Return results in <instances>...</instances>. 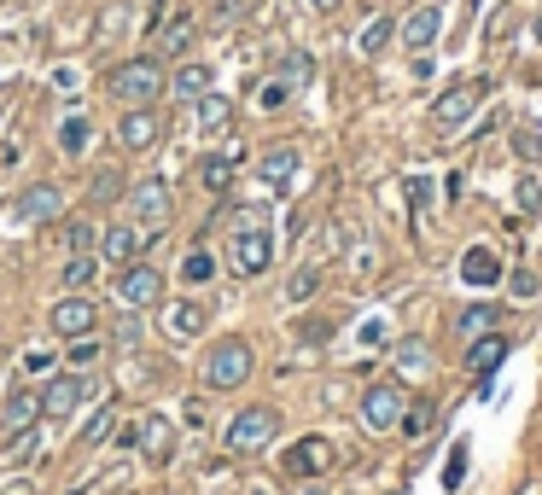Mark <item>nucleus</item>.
<instances>
[{"label":"nucleus","mask_w":542,"mask_h":495,"mask_svg":"<svg viewBox=\"0 0 542 495\" xmlns=\"http://www.w3.org/2000/svg\"><path fill=\"white\" fill-rule=\"evenodd\" d=\"M274 263V233H269V204H245L234 210V239H228V268L234 274H269Z\"/></svg>","instance_id":"nucleus-1"},{"label":"nucleus","mask_w":542,"mask_h":495,"mask_svg":"<svg viewBox=\"0 0 542 495\" xmlns=\"http://www.w3.org/2000/svg\"><path fill=\"white\" fill-rule=\"evenodd\" d=\"M105 88L111 99H123V105H158V99L170 94V76L158 59H123V65L105 76Z\"/></svg>","instance_id":"nucleus-2"},{"label":"nucleus","mask_w":542,"mask_h":495,"mask_svg":"<svg viewBox=\"0 0 542 495\" xmlns=\"http://www.w3.org/2000/svg\"><path fill=\"white\" fill-rule=\"evenodd\" d=\"M251 344L245 338H222V344H210V356H204V391H239L245 379H251Z\"/></svg>","instance_id":"nucleus-3"},{"label":"nucleus","mask_w":542,"mask_h":495,"mask_svg":"<svg viewBox=\"0 0 542 495\" xmlns=\"http://www.w3.org/2000/svg\"><path fill=\"white\" fill-rule=\"evenodd\" d=\"M274 431H280V414L274 408H239L234 420H228V431H222V443H228V455H257V449H269Z\"/></svg>","instance_id":"nucleus-4"},{"label":"nucleus","mask_w":542,"mask_h":495,"mask_svg":"<svg viewBox=\"0 0 542 495\" xmlns=\"http://www.w3.org/2000/svg\"><path fill=\"white\" fill-rule=\"evenodd\" d=\"M0 216H12V222H24V228H47V222L65 216V187H59V181H35V187H24V193L12 198V210H0Z\"/></svg>","instance_id":"nucleus-5"},{"label":"nucleus","mask_w":542,"mask_h":495,"mask_svg":"<svg viewBox=\"0 0 542 495\" xmlns=\"http://www.w3.org/2000/svg\"><path fill=\"white\" fill-rule=\"evenodd\" d=\"M484 94H490V82H484V76H467V82H455L449 94H438V105H432V123H438L443 134L467 129V123H473V111L484 105Z\"/></svg>","instance_id":"nucleus-6"},{"label":"nucleus","mask_w":542,"mask_h":495,"mask_svg":"<svg viewBox=\"0 0 542 495\" xmlns=\"http://www.w3.org/2000/svg\"><path fill=\"white\" fill-rule=\"evenodd\" d=\"M408 396L397 379H379V385H368V396H362V426L368 431H397V420H403Z\"/></svg>","instance_id":"nucleus-7"},{"label":"nucleus","mask_w":542,"mask_h":495,"mask_svg":"<svg viewBox=\"0 0 542 495\" xmlns=\"http://www.w3.org/2000/svg\"><path fill=\"white\" fill-rule=\"evenodd\" d=\"M117 303H123V309H152V303H164V274L152 263H129L117 274Z\"/></svg>","instance_id":"nucleus-8"},{"label":"nucleus","mask_w":542,"mask_h":495,"mask_svg":"<svg viewBox=\"0 0 542 495\" xmlns=\"http://www.w3.org/2000/svg\"><path fill=\"white\" fill-rule=\"evenodd\" d=\"M88 391H94L88 373H53V379L41 385V414H47V420H65V414L82 408V396Z\"/></svg>","instance_id":"nucleus-9"},{"label":"nucleus","mask_w":542,"mask_h":495,"mask_svg":"<svg viewBox=\"0 0 542 495\" xmlns=\"http://www.w3.org/2000/svg\"><path fill=\"white\" fill-rule=\"evenodd\" d=\"M129 210H135V228L140 233H158L164 222H170V187L152 175V181H140V187H129Z\"/></svg>","instance_id":"nucleus-10"},{"label":"nucleus","mask_w":542,"mask_h":495,"mask_svg":"<svg viewBox=\"0 0 542 495\" xmlns=\"http://www.w3.org/2000/svg\"><path fill=\"white\" fill-rule=\"evenodd\" d=\"M158 140H164V117H158L152 105H129L123 123H117V146H123V152H152Z\"/></svg>","instance_id":"nucleus-11"},{"label":"nucleus","mask_w":542,"mask_h":495,"mask_svg":"<svg viewBox=\"0 0 542 495\" xmlns=\"http://www.w3.org/2000/svg\"><path fill=\"white\" fill-rule=\"evenodd\" d=\"M41 426V391H6V402H0V431H6V443L12 437H24V431Z\"/></svg>","instance_id":"nucleus-12"},{"label":"nucleus","mask_w":542,"mask_h":495,"mask_svg":"<svg viewBox=\"0 0 542 495\" xmlns=\"http://www.w3.org/2000/svg\"><path fill=\"white\" fill-rule=\"evenodd\" d=\"M53 332H59V338H88V332H100V303H88V297H59V303H53Z\"/></svg>","instance_id":"nucleus-13"},{"label":"nucleus","mask_w":542,"mask_h":495,"mask_svg":"<svg viewBox=\"0 0 542 495\" xmlns=\"http://www.w3.org/2000/svg\"><path fill=\"white\" fill-rule=\"evenodd\" d=\"M333 461H339V455H333L327 437H304V443L286 449V472H292V478H321V472H333Z\"/></svg>","instance_id":"nucleus-14"},{"label":"nucleus","mask_w":542,"mask_h":495,"mask_svg":"<svg viewBox=\"0 0 542 495\" xmlns=\"http://www.w3.org/2000/svg\"><path fill=\"white\" fill-rule=\"evenodd\" d=\"M438 30H443V6H432V0H426V6H414L403 24H397L403 47H414V53H426V47L438 41Z\"/></svg>","instance_id":"nucleus-15"},{"label":"nucleus","mask_w":542,"mask_h":495,"mask_svg":"<svg viewBox=\"0 0 542 495\" xmlns=\"http://www.w3.org/2000/svg\"><path fill=\"white\" fill-rule=\"evenodd\" d=\"M140 239H146V233H140L135 222H117V228H105V233H100V263H117V268L140 263Z\"/></svg>","instance_id":"nucleus-16"},{"label":"nucleus","mask_w":542,"mask_h":495,"mask_svg":"<svg viewBox=\"0 0 542 495\" xmlns=\"http://www.w3.org/2000/svg\"><path fill=\"white\" fill-rule=\"evenodd\" d=\"M496 327H502V321H496V303H467V309L455 315L449 338H461V344H478V338H490Z\"/></svg>","instance_id":"nucleus-17"},{"label":"nucleus","mask_w":542,"mask_h":495,"mask_svg":"<svg viewBox=\"0 0 542 495\" xmlns=\"http://www.w3.org/2000/svg\"><path fill=\"white\" fill-rule=\"evenodd\" d=\"M135 449L146 455V461H170V455H175V426L164 420V414H146V420H140V443H135Z\"/></svg>","instance_id":"nucleus-18"},{"label":"nucleus","mask_w":542,"mask_h":495,"mask_svg":"<svg viewBox=\"0 0 542 495\" xmlns=\"http://www.w3.org/2000/svg\"><path fill=\"white\" fill-rule=\"evenodd\" d=\"M257 175H263V187H292V175H298V146H269L263 158H257Z\"/></svg>","instance_id":"nucleus-19"},{"label":"nucleus","mask_w":542,"mask_h":495,"mask_svg":"<svg viewBox=\"0 0 542 495\" xmlns=\"http://www.w3.org/2000/svg\"><path fill=\"white\" fill-rule=\"evenodd\" d=\"M170 94L181 99V105H199V99L210 94V65H199V59L175 65V76H170Z\"/></svg>","instance_id":"nucleus-20"},{"label":"nucleus","mask_w":542,"mask_h":495,"mask_svg":"<svg viewBox=\"0 0 542 495\" xmlns=\"http://www.w3.org/2000/svg\"><path fill=\"white\" fill-rule=\"evenodd\" d=\"M461 280H467V286H496V280H502V257H496L490 245H467V257H461Z\"/></svg>","instance_id":"nucleus-21"},{"label":"nucleus","mask_w":542,"mask_h":495,"mask_svg":"<svg viewBox=\"0 0 542 495\" xmlns=\"http://www.w3.org/2000/svg\"><path fill=\"white\" fill-rule=\"evenodd\" d=\"M164 332H170V338H199L204 332V303H193V297L170 303V309H164Z\"/></svg>","instance_id":"nucleus-22"},{"label":"nucleus","mask_w":542,"mask_h":495,"mask_svg":"<svg viewBox=\"0 0 542 495\" xmlns=\"http://www.w3.org/2000/svg\"><path fill=\"white\" fill-rule=\"evenodd\" d=\"M234 175H239V152H210V158L199 164L204 193H228V187H234Z\"/></svg>","instance_id":"nucleus-23"},{"label":"nucleus","mask_w":542,"mask_h":495,"mask_svg":"<svg viewBox=\"0 0 542 495\" xmlns=\"http://www.w3.org/2000/svg\"><path fill=\"white\" fill-rule=\"evenodd\" d=\"M193 35H199V24H193V12H181V18H170V24H164V35H158V59H181V53L193 47Z\"/></svg>","instance_id":"nucleus-24"},{"label":"nucleus","mask_w":542,"mask_h":495,"mask_svg":"<svg viewBox=\"0 0 542 495\" xmlns=\"http://www.w3.org/2000/svg\"><path fill=\"white\" fill-rule=\"evenodd\" d=\"M65 251L70 257H94V251H100V222H94V216H70L65 222Z\"/></svg>","instance_id":"nucleus-25"},{"label":"nucleus","mask_w":542,"mask_h":495,"mask_svg":"<svg viewBox=\"0 0 542 495\" xmlns=\"http://www.w3.org/2000/svg\"><path fill=\"white\" fill-rule=\"evenodd\" d=\"M502 362H508V338H502V332H490V338L467 344V367H473V373H496Z\"/></svg>","instance_id":"nucleus-26"},{"label":"nucleus","mask_w":542,"mask_h":495,"mask_svg":"<svg viewBox=\"0 0 542 495\" xmlns=\"http://www.w3.org/2000/svg\"><path fill=\"white\" fill-rule=\"evenodd\" d=\"M228 123H234V99L204 94V99H199V129H204V134H222Z\"/></svg>","instance_id":"nucleus-27"},{"label":"nucleus","mask_w":542,"mask_h":495,"mask_svg":"<svg viewBox=\"0 0 542 495\" xmlns=\"http://www.w3.org/2000/svg\"><path fill=\"white\" fill-rule=\"evenodd\" d=\"M391 35H397V18H373L368 30L356 35V53H362V59H379V53L391 47Z\"/></svg>","instance_id":"nucleus-28"},{"label":"nucleus","mask_w":542,"mask_h":495,"mask_svg":"<svg viewBox=\"0 0 542 495\" xmlns=\"http://www.w3.org/2000/svg\"><path fill=\"white\" fill-rule=\"evenodd\" d=\"M432 420H438V408H432V402H408L403 420H397V431H403L408 443H420V437L432 431Z\"/></svg>","instance_id":"nucleus-29"},{"label":"nucleus","mask_w":542,"mask_h":495,"mask_svg":"<svg viewBox=\"0 0 542 495\" xmlns=\"http://www.w3.org/2000/svg\"><path fill=\"white\" fill-rule=\"evenodd\" d=\"M210 274H216V257H210L204 245H193V251L181 257V280H187V286H204Z\"/></svg>","instance_id":"nucleus-30"},{"label":"nucleus","mask_w":542,"mask_h":495,"mask_svg":"<svg viewBox=\"0 0 542 495\" xmlns=\"http://www.w3.org/2000/svg\"><path fill=\"white\" fill-rule=\"evenodd\" d=\"M111 338H117L123 350H140V344H146V315H140V309H123V321L111 327Z\"/></svg>","instance_id":"nucleus-31"},{"label":"nucleus","mask_w":542,"mask_h":495,"mask_svg":"<svg viewBox=\"0 0 542 495\" xmlns=\"http://www.w3.org/2000/svg\"><path fill=\"white\" fill-rule=\"evenodd\" d=\"M94 280H100V257H70L65 263V292H82Z\"/></svg>","instance_id":"nucleus-32"},{"label":"nucleus","mask_w":542,"mask_h":495,"mask_svg":"<svg viewBox=\"0 0 542 495\" xmlns=\"http://www.w3.org/2000/svg\"><path fill=\"white\" fill-rule=\"evenodd\" d=\"M88 140H94V123H88V117H65V129H59V146H65L70 158H76V152H88Z\"/></svg>","instance_id":"nucleus-33"},{"label":"nucleus","mask_w":542,"mask_h":495,"mask_svg":"<svg viewBox=\"0 0 542 495\" xmlns=\"http://www.w3.org/2000/svg\"><path fill=\"white\" fill-rule=\"evenodd\" d=\"M309 76H315V59H309V53H286V59H280V82H286V88H304Z\"/></svg>","instance_id":"nucleus-34"},{"label":"nucleus","mask_w":542,"mask_h":495,"mask_svg":"<svg viewBox=\"0 0 542 495\" xmlns=\"http://www.w3.org/2000/svg\"><path fill=\"white\" fill-rule=\"evenodd\" d=\"M315 292H321V268H298V274L286 280V303H309Z\"/></svg>","instance_id":"nucleus-35"},{"label":"nucleus","mask_w":542,"mask_h":495,"mask_svg":"<svg viewBox=\"0 0 542 495\" xmlns=\"http://www.w3.org/2000/svg\"><path fill=\"white\" fill-rule=\"evenodd\" d=\"M111 431H117V414H111V408H100V414L82 426V443H88V449H105V443H111Z\"/></svg>","instance_id":"nucleus-36"},{"label":"nucleus","mask_w":542,"mask_h":495,"mask_svg":"<svg viewBox=\"0 0 542 495\" xmlns=\"http://www.w3.org/2000/svg\"><path fill=\"white\" fill-rule=\"evenodd\" d=\"M100 356H105V344L94 338V332H88V338H70V362H76V373H82V367H94Z\"/></svg>","instance_id":"nucleus-37"},{"label":"nucleus","mask_w":542,"mask_h":495,"mask_svg":"<svg viewBox=\"0 0 542 495\" xmlns=\"http://www.w3.org/2000/svg\"><path fill=\"white\" fill-rule=\"evenodd\" d=\"M461 478H467V443H455V455L443 466V490H461Z\"/></svg>","instance_id":"nucleus-38"},{"label":"nucleus","mask_w":542,"mask_h":495,"mask_svg":"<svg viewBox=\"0 0 542 495\" xmlns=\"http://www.w3.org/2000/svg\"><path fill=\"white\" fill-rule=\"evenodd\" d=\"M88 193L100 198V204H111V198L123 193V175H117V169H100V175H94V187H88Z\"/></svg>","instance_id":"nucleus-39"},{"label":"nucleus","mask_w":542,"mask_h":495,"mask_svg":"<svg viewBox=\"0 0 542 495\" xmlns=\"http://www.w3.org/2000/svg\"><path fill=\"white\" fill-rule=\"evenodd\" d=\"M519 210H525V216L542 210V181H537V175H519Z\"/></svg>","instance_id":"nucleus-40"},{"label":"nucleus","mask_w":542,"mask_h":495,"mask_svg":"<svg viewBox=\"0 0 542 495\" xmlns=\"http://www.w3.org/2000/svg\"><path fill=\"white\" fill-rule=\"evenodd\" d=\"M513 152H519V158H542V134L537 129H513Z\"/></svg>","instance_id":"nucleus-41"},{"label":"nucleus","mask_w":542,"mask_h":495,"mask_svg":"<svg viewBox=\"0 0 542 495\" xmlns=\"http://www.w3.org/2000/svg\"><path fill=\"white\" fill-rule=\"evenodd\" d=\"M286 94H292L286 82H263V88H257V105H263V111H280V105H286Z\"/></svg>","instance_id":"nucleus-42"},{"label":"nucleus","mask_w":542,"mask_h":495,"mask_svg":"<svg viewBox=\"0 0 542 495\" xmlns=\"http://www.w3.org/2000/svg\"><path fill=\"white\" fill-rule=\"evenodd\" d=\"M397 362H403L408 373H426V367H432V356H426L420 344H403V350H397Z\"/></svg>","instance_id":"nucleus-43"},{"label":"nucleus","mask_w":542,"mask_h":495,"mask_svg":"<svg viewBox=\"0 0 542 495\" xmlns=\"http://www.w3.org/2000/svg\"><path fill=\"white\" fill-rule=\"evenodd\" d=\"M123 24H129V6H105L100 35H123Z\"/></svg>","instance_id":"nucleus-44"},{"label":"nucleus","mask_w":542,"mask_h":495,"mask_svg":"<svg viewBox=\"0 0 542 495\" xmlns=\"http://www.w3.org/2000/svg\"><path fill=\"white\" fill-rule=\"evenodd\" d=\"M35 443H41V431H24V437H12V461H30Z\"/></svg>","instance_id":"nucleus-45"},{"label":"nucleus","mask_w":542,"mask_h":495,"mask_svg":"<svg viewBox=\"0 0 542 495\" xmlns=\"http://www.w3.org/2000/svg\"><path fill=\"white\" fill-rule=\"evenodd\" d=\"M508 286H513V297H537V274H531V268H519Z\"/></svg>","instance_id":"nucleus-46"},{"label":"nucleus","mask_w":542,"mask_h":495,"mask_svg":"<svg viewBox=\"0 0 542 495\" xmlns=\"http://www.w3.org/2000/svg\"><path fill=\"white\" fill-rule=\"evenodd\" d=\"M426 198H432V181H420V175H414V181H408V204H414V210H426Z\"/></svg>","instance_id":"nucleus-47"},{"label":"nucleus","mask_w":542,"mask_h":495,"mask_svg":"<svg viewBox=\"0 0 542 495\" xmlns=\"http://www.w3.org/2000/svg\"><path fill=\"white\" fill-rule=\"evenodd\" d=\"M298 338H309V344H321V338H327V321H304V327H298Z\"/></svg>","instance_id":"nucleus-48"},{"label":"nucleus","mask_w":542,"mask_h":495,"mask_svg":"<svg viewBox=\"0 0 542 495\" xmlns=\"http://www.w3.org/2000/svg\"><path fill=\"white\" fill-rule=\"evenodd\" d=\"M181 420H187V426L199 431V426H204V402H187V408H181Z\"/></svg>","instance_id":"nucleus-49"},{"label":"nucleus","mask_w":542,"mask_h":495,"mask_svg":"<svg viewBox=\"0 0 542 495\" xmlns=\"http://www.w3.org/2000/svg\"><path fill=\"white\" fill-rule=\"evenodd\" d=\"M309 6H315V12H339L344 0H309Z\"/></svg>","instance_id":"nucleus-50"},{"label":"nucleus","mask_w":542,"mask_h":495,"mask_svg":"<svg viewBox=\"0 0 542 495\" xmlns=\"http://www.w3.org/2000/svg\"><path fill=\"white\" fill-rule=\"evenodd\" d=\"M251 495H274V490H251Z\"/></svg>","instance_id":"nucleus-51"},{"label":"nucleus","mask_w":542,"mask_h":495,"mask_svg":"<svg viewBox=\"0 0 542 495\" xmlns=\"http://www.w3.org/2000/svg\"><path fill=\"white\" fill-rule=\"evenodd\" d=\"M304 495H327V490H304Z\"/></svg>","instance_id":"nucleus-52"},{"label":"nucleus","mask_w":542,"mask_h":495,"mask_svg":"<svg viewBox=\"0 0 542 495\" xmlns=\"http://www.w3.org/2000/svg\"><path fill=\"white\" fill-rule=\"evenodd\" d=\"M537 35H542V24H537Z\"/></svg>","instance_id":"nucleus-53"}]
</instances>
